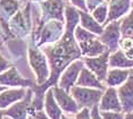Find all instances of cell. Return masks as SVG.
<instances>
[{
  "label": "cell",
  "mask_w": 133,
  "mask_h": 119,
  "mask_svg": "<svg viewBox=\"0 0 133 119\" xmlns=\"http://www.w3.org/2000/svg\"><path fill=\"white\" fill-rule=\"evenodd\" d=\"M65 15L66 30L64 35L52 44L43 47V53L48 57V62L50 67V76L46 83L42 85L35 84L34 86L31 87L34 95L32 99L30 114L43 109L44 93L47 92V90L57 85L60 74L69 64L80 59L83 56L81 48L78 47V43L74 36V30L77 26L78 19H80L78 10L72 6H67Z\"/></svg>",
  "instance_id": "1"
},
{
  "label": "cell",
  "mask_w": 133,
  "mask_h": 119,
  "mask_svg": "<svg viewBox=\"0 0 133 119\" xmlns=\"http://www.w3.org/2000/svg\"><path fill=\"white\" fill-rule=\"evenodd\" d=\"M29 62L33 73L37 76V85L46 83L50 76V67L46 54L38 48L31 45L29 48Z\"/></svg>",
  "instance_id": "2"
},
{
  "label": "cell",
  "mask_w": 133,
  "mask_h": 119,
  "mask_svg": "<svg viewBox=\"0 0 133 119\" xmlns=\"http://www.w3.org/2000/svg\"><path fill=\"white\" fill-rule=\"evenodd\" d=\"M69 93L74 97V100L76 101L80 109L82 108L92 109L95 106H99V102L101 100L104 91L99 90V88L74 85L72 87V90L69 91Z\"/></svg>",
  "instance_id": "3"
},
{
  "label": "cell",
  "mask_w": 133,
  "mask_h": 119,
  "mask_svg": "<svg viewBox=\"0 0 133 119\" xmlns=\"http://www.w3.org/2000/svg\"><path fill=\"white\" fill-rule=\"evenodd\" d=\"M83 67H84V61L83 60H80V59H77L72 64H69L64 69V72L60 74L57 85H58L59 87H62L63 90H65L66 92H69V91L72 90V87H73L74 85H76L78 75H80Z\"/></svg>",
  "instance_id": "4"
},
{
  "label": "cell",
  "mask_w": 133,
  "mask_h": 119,
  "mask_svg": "<svg viewBox=\"0 0 133 119\" xmlns=\"http://www.w3.org/2000/svg\"><path fill=\"white\" fill-rule=\"evenodd\" d=\"M121 22L119 20H113L108 23L104 31L99 35V40L104 43L110 52L118 50L119 41H121Z\"/></svg>",
  "instance_id": "5"
},
{
  "label": "cell",
  "mask_w": 133,
  "mask_h": 119,
  "mask_svg": "<svg viewBox=\"0 0 133 119\" xmlns=\"http://www.w3.org/2000/svg\"><path fill=\"white\" fill-rule=\"evenodd\" d=\"M109 54L110 51H106L102 54H99L97 57H87L84 59V65L95 74L99 81L102 83L106 81L108 73V67H109Z\"/></svg>",
  "instance_id": "6"
},
{
  "label": "cell",
  "mask_w": 133,
  "mask_h": 119,
  "mask_svg": "<svg viewBox=\"0 0 133 119\" xmlns=\"http://www.w3.org/2000/svg\"><path fill=\"white\" fill-rule=\"evenodd\" d=\"M33 99V91L31 87L28 88V93L25 97L21 101L14 103L9 108L4 109L5 116L9 117L11 119H26L30 116V108Z\"/></svg>",
  "instance_id": "7"
},
{
  "label": "cell",
  "mask_w": 133,
  "mask_h": 119,
  "mask_svg": "<svg viewBox=\"0 0 133 119\" xmlns=\"http://www.w3.org/2000/svg\"><path fill=\"white\" fill-rule=\"evenodd\" d=\"M0 84L7 87H32L35 83L29 78H24L15 67H10L0 74Z\"/></svg>",
  "instance_id": "8"
},
{
  "label": "cell",
  "mask_w": 133,
  "mask_h": 119,
  "mask_svg": "<svg viewBox=\"0 0 133 119\" xmlns=\"http://www.w3.org/2000/svg\"><path fill=\"white\" fill-rule=\"evenodd\" d=\"M63 31H64L63 22L56 19L47 22V25L43 26V30L41 32V40L38 45L41 47V45H47L48 43H54L58 41L63 36Z\"/></svg>",
  "instance_id": "9"
},
{
  "label": "cell",
  "mask_w": 133,
  "mask_h": 119,
  "mask_svg": "<svg viewBox=\"0 0 133 119\" xmlns=\"http://www.w3.org/2000/svg\"><path fill=\"white\" fill-rule=\"evenodd\" d=\"M51 88H52L54 96H55L57 103L59 104V107L64 112H66L67 115H73L80 110L76 101L74 100V97L71 95L69 92H66L65 90H63L58 85H55Z\"/></svg>",
  "instance_id": "10"
},
{
  "label": "cell",
  "mask_w": 133,
  "mask_h": 119,
  "mask_svg": "<svg viewBox=\"0 0 133 119\" xmlns=\"http://www.w3.org/2000/svg\"><path fill=\"white\" fill-rule=\"evenodd\" d=\"M99 110L100 111H123L121 104L117 87L107 86L104 91L101 100L99 102Z\"/></svg>",
  "instance_id": "11"
},
{
  "label": "cell",
  "mask_w": 133,
  "mask_h": 119,
  "mask_svg": "<svg viewBox=\"0 0 133 119\" xmlns=\"http://www.w3.org/2000/svg\"><path fill=\"white\" fill-rule=\"evenodd\" d=\"M42 14H43V20H42V25L44 22L47 23L48 19H56L64 22V14H63V9H64V2L63 0H47V1L41 4Z\"/></svg>",
  "instance_id": "12"
},
{
  "label": "cell",
  "mask_w": 133,
  "mask_h": 119,
  "mask_svg": "<svg viewBox=\"0 0 133 119\" xmlns=\"http://www.w3.org/2000/svg\"><path fill=\"white\" fill-rule=\"evenodd\" d=\"M117 93L124 114L133 111V75L130 76L124 84L117 87Z\"/></svg>",
  "instance_id": "13"
},
{
  "label": "cell",
  "mask_w": 133,
  "mask_h": 119,
  "mask_svg": "<svg viewBox=\"0 0 133 119\" xmlns=\"http://www.w3.org/2000/svg\"><path fill=\"white\" fill-rule=\"evenodd\" d=\"M30 25H31V23H30V6L24 9L23 13H16L11 17L10 29L14 34H28Z\"/></svg>",
  "instance_id": "14"
},
{
  "label": "cell",
  "mask_w": 133,
  "mask_h": 119,
  "mask_svg": "<svg viewBox=\"0 0 133 119\" xmlns=\"http://www.w3.org/2000/svg\"><path fill=\"white\" fill-rule=\"evenodd\" d=\"M28 93V88L25 87H18V88H7L4 92L0 93V109L9 108L14 103L21 101L25 97Z\"/></svg>",
  "instance_id": "15"
},
{
  "label": "cell",
  "mask_w": 133,
  "mask_h": 119,
  "mask_svg": "<svg viewBox=\"0 0 133 119\" xmlns=\"http://www.w3.org/2000/svg\"><path fill=\"white\" fill-rule=\"evenodd\" d=\"M77 43H78V47L81 48L82 54L87 57H97L99 54H102L104 52H106V51H109L108 48L99 40V35L96 36V38L85 40V41L77 42Z\"/></svg>",
  "instance_id": "16"
},
{
  "label": "cell",
  "mask_w": 133,
  "mask_h": 119,
  "mask_svg": "<svg viewBox=\"0 0 133 119\" xmlns=\"http://www.w3.org/2000/svg\"><path fill=\"white\" fill-rule=\"evenodd\" d=\"M130 9H131V0H109L108 16L105 24L117 20L118 18L128 14Z\"/></svg>",
  "instance_id": "17"
},
{
  "label": "cell",
  "mask_w": 133,
  "mask_h": 119,
  "mask_svg": "<svg viewBox=\"0 0 133 119\" xmlns=\"http://www.w3.org/2000/svg\"><path fill=\"white\" fill-rule=\"evenodd\" d=\"M132 68H110L108 69L105 83L107 86L118 87L128 81V78L132 75Z\"/></svg>",
  "instance_id": "18"
},
{
  "label": "cell",
  "mask_w": 133,
  "mask_h": 119,
  "mask_svg": "<svg viewBox=\"0 0 133 119\" xmlns=\"http://www.w3.org/2000/svg\"><path fill=\"white\" fill-rule=\"evenodd\" d=\"M76 85L78 86H84V87H93V88H99V90L105 91L107 86H105V84L101 81H99V78L90 71L89 68L85 66L82 68L78 78L76 81Z\"/></svg>",
  "instance_id": "19"
},
{
  "label": "cell",
  "mask_w": 133,
  "mask_h": 119,
  "mask_svg": "<svg viewBox=\"0 0 133 119\" xmlns=\"http://www.w3.org/2000/svg\"><path fill=\"white\" fill-rule=\"evenodd\" d=\"M43 109H44V112H46L47 116L50 119H60L63 115V110L58 103H57L51 87L48 88L47 92L44 93Z\"/></svg>",
  "instance_id": "20"
},
{
  "label": "cell",
  "mask_w": 133,
  "mask_h": 119,
  "mask_svg": "<svg viewBox=\"0 0 133 119\" xmlns=\"http://www.w3.org/2000/svg\"><path fill=\"white\" fill-rule=\"evenodd\" d=\"M108 64L110 68H133V60L126 57L121 49L110 52Z\"/></svg>",
  "instance_id": "21"
},
{
  "label": "cell",
  "mask_w": 133,
  "mask_h": 119,
  "mask_svg": "<svg viewBox=\"0 0 133 119\" xmlns=\"http://www.w3.org/2000/svg\"><path fill=\"white\" fill-rule=\"evenodd\" d=\"M78 15H80V19H81V26L83 29L88 30L89 32L95 33L97 35H100L102 31H104V27L101 24H99L97 20L91 16L90 14H88L84 10H78Z\"/></svg>",
  "instance_id": "22"
},
{
  "label": "cell",
  "mask_w": 133,
  "mask_h": 119,
  "mask_svg": "<svg viewBox=\"0 0 133 119\" xmlns=\"http://www.w3.org/2000/svg\"><path fill=\"white\" fill-rule=\"evenodd\" d=\"M18 10V2L17 0H1L0 1V22L10 18Z\"/></svg>",
  "instance_id": "23"
},
{
  "label": "cell",
  "mask_w": 133,
  "mask_h": 119,
  "mask_svg": "<svg viewBox=\"0 0 133 119\" xmlns=\"http://www.w3.org/2000/svg\"><path fill=\"white\" fill-rule=\"evenodd\" d=\"M121 33H122L123 38L128 36V38L133 39V6L130 14L124 17L121 22Z\"/></svg>",
  "instance_id": "24"
},
{
  "label": "cell",
  "mask_w": 133,
  "mask_h": 119,
  "mask_svg": "<svg viewBox=\"0 0 133 119\" xmlns=\"http://www.w3.org/2000/svg\"><path fill=\"white\" fill-rule=\"evenodd\" d=\"M92 16L99 24H101V25L105 24L106 19H107V16H108V5L106 4V2L99 5L98 7L92 11Z\"/></svg>",
  "instance_id": "25"
},
{
  "label": "cell",
  "mask_w": 133,
  "mask_h": 119,
  "mask_svg": "<svg viewBox=\"0 0 133 119\" xmlns=\"http://www.w3.org/2000/svg\"><path fill=\"white\" fill-rule=\"evenodd\" d=\"M102 119H124L123 111H100Z\"/></svg>",
  "instance_id": "26"
},
{
  "label": "cell",
  "mask_w": 133,
  "mask_h": 119,
  "mask_svg": "<svg viewBox=\"0 0 133 119\" xmlns=\"http://www.w3.org/2000/svg\"><path fill=\"white\" fill-rule=\"evenodd\" d=\"M75 119H91V109L82 108L75 114Z\"/></svg>",
  "instance_id": "27"
},
{
  "label": "cell",
  "mask_w": 133,
  "mask_h": 119,
  "mask_svg": "<svg viewBox=\"0 0 133 119\" xmlns=\"http://www.w3.org/2000/svg\"><path fill=\"white\" fill-rule=\"evenodd\" d=\"M105 2V0H87V9L88 10H90L92 13L95 9L98 7L99 5H101V4H104Z\"/></svg>",
  "instance_id": "28"
},
{
  "label": "cell",
  "mask_w": 133,
  "mask_h": 119,
  "mask_svg": "<svg viewBox=\"0 0 133 119\" xmlns=\"http://www.w3.org/2000/svg\"><path fill=\"white\" fill-rule=\"evenodd\" d=\"M10 67H11V64L8 61L7 59H5L1 54H0V74H1V73H4V72H6L7 69H9Z\"/></svg>",
  "instance_id": "29"
},
{
  "label": "cell",
  "mask_w": 133,
  "mask_h": 119,
  "mask_svg": "<svg viewBox=\"0 0 133 119\" xmlns=\"http://www.w3.org/2000/svg\"><path fill=\"white\" fill-rule=\"evenodd\" d=\"M32 116L33 119H50L47 116V114L44 112V110H38V111H33L30 114Z\"/></svg>",
  "instance_id": "30"
},
{
  "label": "cell",
  "mask_w": 133,
  "mask_h": 119,
  "mask_svg": "<svg viewBox=\"0 0 133 119\" xmlns=\"http://www.w3.org/2000/svg\"><path fill=\"white\" fill-rule=\"evenodd\" d=\"M71 2L73 4L74 6H76V7H78L81 9V10H84V11H87L88 9H87V2H85V0H71Z\"/></svg>",
  "instance_id": "31"
},
{
  "label": "cell",
  "mask_w": 133,
  "mask_h": 119,
  "mask_svg": "<svg viewBox=\"0 0 133 119\" xmlns=\"http://www.w3.org/2000/svg\"><path fill=\"white\" fill-rule=\"evenodd\" d=\"M91 119H102L100 110H99V106H95L91 109Z\"/></svg>",
  "instance_id": "32"
},
{
  "label": "cell",
  "mask_w": 133,
  "mask_h": 119,
  "mask_svg": "<svg viewBox=\"0 0 133 119\" xmlns=\"http://www.w3.org/2000/svg\"><path fill=\"white\" fill-rule=\"evenodd\" d=\"M0 119H11V118L5 116V110H1V109H0Z\"/></svg>",
  "instance_id": "33"
},
{
  "label": "cell",
  "mask_w": 133,
  "mask_h": 119,
  "mask_svg": "<svg viewBox=\"0 0 133 119\" xmlns=\"http://www.w3.org/2000/svg\"><path fill=\"white\" fill-rule=\"evenodd\" d=\"M124 119H133V111L128 112V114L124 115Z\"/></svg>",
  "instance_id": "34"
},
{
  "label": "cell",
  "mask_w": 133,
  "mask_h": 119,
  "mask_svg": "<svg viewBox=\"0 0 133 119\" xmlns=\"http://www.w3.org/2000/svg\"><path fill=\"white\" fill-rule=\"evenodd\" d=\"M60 119H75L74 117H72L71 115H67V114H63L62 117H60Z\"/></svg>",
  "instance_id": "35"
},
{
  "label": "cell",
  "mask_w": 133,
  "mask_h": 119,
  "mask_svg": "<svg viewBox=\"0 0 133 119\" xmlns=\"http://www.w3.org/2000/svg\"><path fill=\"white\" fill-rule=\"evenodd\" d=\"M7 86H4V85H1V84H0V93H1V92H4V91L5 90H7Z\"/></svg>",
  "instance_id": "36"
},
{
  "label": "cell",
  "mask_w": 133,
  "mask_h": 119,
  "mask_svg": "<svg viewBox=\"0 0 133 119\" xmlns=\"http://www.w3.org/2000/svg\"><path fill=\"white\" fill-rule=\"evenodd\" d=\"M26 119H33V118H32V116H31V115H30V116H29V117H28V118H26Z\"/></svg>",
  "instance_id": "37"
},
{
  "label": "cell",
  "mask_w": 133,
  "mask_h": 119,
  "mask_svg": "<svg viewBox=\"0 0 133 119\" xmlns=\"http://www.w3.org/2000/svg\"><path fill=\"white\" fill-rule=\"evenodd\" d=\"M35 1H41V0H35Z\"/></svg>",
  "instance_id": "38"
},
{
  "label": "cell",
  "mask_w": 133,
  "mask_h": 119,
  "mask_svg": "<svg viewBox=\"0 0 133 119\" xmlns=\"http://www.w3.org/2000/svg\"><path fill=\"white\" fill-rule=\"evenodd\" d=\"M0 42H1V36H0Z\"/></svg>",
  "instance_id": "39"
},
{
  "label": "cell",
  "mask_w": 133,
  "mask_h": 119,
  "mask_svg": "<svg viewBox=\"0 0 133 119\" xmlns=\"http://www.w3.org/2000/svg\"><path fill=\"white\" fill-rule=\"evenodd\" d=\"M106 1H109V0H106Z\"/></svg>",
  "instance_id": "40"
},
{
  "label": "cell",
  "mask_w": 133,
  "mask_h": 119,
  "mask_svg": "<svg viewBox=\"0 0 133 119\" xmlns=\"http://www.w3.org/2000/svg\"><path fill=\"white\" fill-rule=\"evenodd\" d=\"M132 75H133V73H132Z\"/></svg>",
  "instance_id": "41"
}]
</instances>
